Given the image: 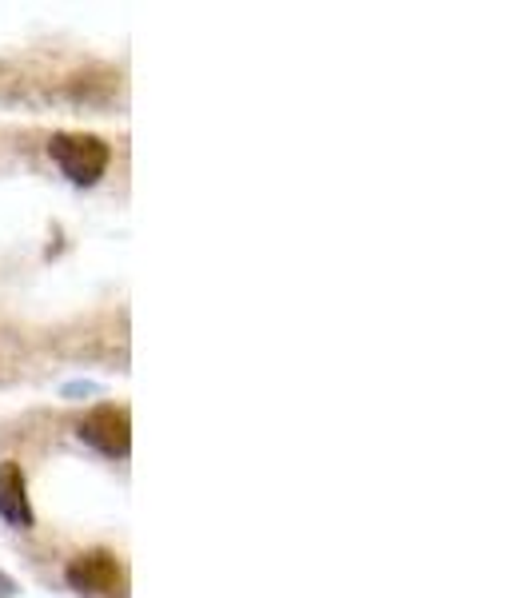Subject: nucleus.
Listing matches in <instances>:
<instances>
[{
	"label": "nucleus",
	"mask_w": 530,
	"mask_h": 598,
	"mask_svg": "<svg viewBox=\"0 0 530 598\" xmlns=\"http://www.w3.org/2000/svg\"><path fill=\"white\" fill-rule=\"evenodd\" d=\"M48 156L76 188H93L108 172V160H112L105 140L88 136V132H57L48 140Z\"/></svg>",
	"instance_id": "nucleus-1"
},
{
	"label": "nucleus",
	"mask_w": 530,
	"mask_h": 598,
	"mask_svg": "<svg viewBox=\"0 0 530 598\" xmlns=\"http://www.w3.org/2000/svg\"><path fill=\"white\" fill-rule=\"evenodd\" d=\"M64 578H69V587L76 595H100V598L124 595V566L116 563L112 551H88L81 559H72Z\"/></svg>",
	"instance_id": "nucleus-2"
},
{
	"label": "nucleus",
	"mask_w": 530,
	"mask_h": 598,
	"mask_svg": "<svg viewBox=\"0 0 530 598\" xmlns=\"http://www.w3.org/2000/svg\"><path fill=\"white\" fill-rule=\"evenodd\" d=\"M81 439L93 443L100 455L108 459H124L132 451V419H128V407H116V403H100L84 415Z\"/></svg>",
	"instance_id": "nucleus-3"
},
{
	"label": "nucleus",
	"mask_w": 530,
	"mask_h": 598,
	"mask_svg": "<svg viewBox=\"0 0 530 598\" xmlns=\"http://www.w3.org/2000/svg\"><path fill=\"white\" fill-rule=\"evenodd\" d=\"M0 518L16 530L33 527V503L24 491V471L21 463H0Z\"/></svg>",
	"instance_id": "nucleus-4"
},
{
	"label": "nucleus",
	"mask_w": 530,
	"mask_h": 598,
	"mask_svg": "<svg viewBox=\"0 0 530 598\" xmlns=\"http://www.w3.org/2000/svg\"><path fill=\"white\" fill-rule=\"evenodd\" d=\"M60 395H64V399H96V395H105V387L93 380H76V383H64Z\"/></svg>",
	"instance_id": "nucleus-5"
},
{
	"label": "nucleus",
	"mask_w": 530,
	"mask_h": 598,
	"mask_svg": "<svg viewBox=\"0 0 530 598\" xmlns=\"http://www.w3.org/2000/svg\"><path fill=\"white\" fill-rule=\"evenodd\" d=\"M12 595H16V583H12V578L0 571V598H12Z\"/></svg>",
	"instance_id": "nucleus-6"
}]
</instances>
